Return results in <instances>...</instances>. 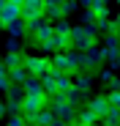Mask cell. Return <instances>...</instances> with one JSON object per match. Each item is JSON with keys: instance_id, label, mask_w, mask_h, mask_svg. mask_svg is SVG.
Segmentation results:
<instances>
[{"instance_id": "cell-7", "label": "cell", "mask_w": 120, "mask_h": 126, "mask_svg": "<svg viewBox=\"0 0 120 126\" xmlns=\"http://www.w3.org/2000/svg\"><path fill=\"white\" fill-rule=\"evenodd\" d=\"M47 104H49L47 96H25V99H22V110H19V112H22V118H33L36 112H41Z\"/></svg>"}, {"instance_id": "cell-24", "label": "cell", "mask_w": 120, "mask_h": 126, "mask_svg": "<svg viewBox=\"0 0 120 126\" xmlns=\"http://www.w3.org/2000/svg\"><path fill=\"white\" fill-rule=\"evenodd\" d=\"M44 25V19H30V22H25V33H38V28H41Z\"/></svg>"}, {"instance_id": "cell-15", "label": "cell", "mask_w": 120, "mask_h": 126, "mask_svg": "<svg viewBox=\"0 0 120 126\" xmlns=\"http://www.w3.org/2000/svg\"><path fill=\"white\" fill-rule=\"evenodd\" d=\"M3 30H6L11 38H22V36H25V22H22V19H16V22H8Z\"/></svg>"}, {"instance_id": "cell-34", "label": "cell", "mask_w": 120, "mask_h": 126, "mask_svg": "<svg viewBox=\"0 0 120 126\" xmlns=\"http://www.w3.org/2000/svg\"><path fill=\"white\" fill-rule=\"evenodd\" d=\"M8 3H14V6H22V0H8Z\"/></svg>"}, {"instance_id": "cell-22", "label": "cell", "mask_w": 120, "mask_h": 126, "mask_svg": "<svg viewBox=\"0 0 120 126\" xmlns=\"http://www.w3.org/2000/svg\"><path fill=\"white\" fill-rule=\"evenodd\" d=\"M44 16H49V19H63V6H44Z\"/></svg>"}, {"instance_id": "cell-27", "label": "cell", "mask_w": 120, "mask_h": 126, "mask_svg": "<svg viewBox=\"0 0 120 126\" xmlns=\"http://www.w3.org/2000/svg\"><path fill=\"white\" fill-rule=\"evenodd\" d=\"M93 22H96V16L85 8V11H82V25H85V28H93Z\"/></svg>"}, {"instance_id": "cell-3", "label": "cell", "mask_w": 120, "mask_h": 126, "mask_svg": "<svg viewBox=\"0 0 120 126\" xmlns=\"http://www.w3.org/2000/svg\"><path fill=\"white\" fill-rule=\"evenodd\" d=\"M55 28V36H52V49L55 52H63V49H68L71 47V25L66 22V19H60L57 25H52Z\"/></svg>"}, {"instance_id": "cell-29", "label": "cell", "mask_w": 120, "mask_h": 126, "mask_svg": "<svg viewBox=\"0 0 120 126\" xmlns=\"http://www.w3.org/2000/svg\"><path fill=\"white\" fill-rule=\"evenodd\" d=\"M107 101H109V107H117L120 110V91H115L112 96H107Z\"/></svg>"}, {"instance_id": "cell-12", "label": "cell", "mask_w": 120, "mask_h": 126, "mask_svg": "<svg viewBox=\"0 0 120 126\" xmlns=\"http://www.w3.org/2000/svg\"><path fill=\"white\" fill-rule=\"evenodd\" d=\"M22 91H25V96H44L41 79H38V77H27V79L22 82Z\"/></svg>"}, {"instance_id": "cell-4", "label": "cell", "mask_w": 120, "mask_h": 126, "mask_svg": "<svg viewBox=\"0 0 120 126\" xmlns=\"http://www.w3.org/2000/svg\"><path fill=\"white\" fill-rule=\"evenodd\" d=\"M49 101H52V104H49V110H52V115H55V118L66 121V123H68V121H74V115H76V112H74L71 104L66 101V96H63V93H55Z\"/></svg>"}, {"instance_id": "cell-28", "label": "cell", "mask_w": 120, "mask_h": 126, "mask_svg": "<svg viewBox=\"0 0 120 126\" xmlns=\"http://www.w3.org/2000/svg\"><path fill=\"white\" fill-rule=\"evenodd\" d=\"M8 126H25V118H22V112H14V115L8 118Z\"/></svg>"}, {"instance_id": "cell-37", "label": "cell", "mask_w": 120, "mask_h": 126, "mask_svg": "<svg viewBox=\"0 0 120 126\" xmlns=\"http://www.w3.org/2000/svg\"><path fill=\"white\" fill-rule=\"evenodd\" d=\"M0 30H3V22H0Z\"/></svg>"}, {"instance_id": "cell-30", "label": "cell", "mask_w": 120, "mask_h": 126, "mask_svg": "<svg viewBox=\"0 0 120 126\" xmlns=\"http://www.w3.org/2000/svg\"><path fill=\"white\" fill-rule=\"evenodd\" d=\"M8 52H19V38H8Z\"/></svg>"}, {"instance_id": "cell-16", "label": "cell", "mask_w": 120, "mask_h": 126, "mask_svg": "<svg viewBox=\"0 0 120 126\" xmlns=\"http://www.w3.org/2000/svg\"><path fill=\"white\" fill-rule=\"evenodd\" d=\"M27 77H30V74L25 71V66H19V69H11V71H8V82H11V85H22Z\"/></svg>"}, {"instance_id": "cell-39", "label": "cell", "mask_w": 120, "mask_h": 126, "mask_svg": "<svg viewBox=\"0 0 120 126\" xmlns=\"http://www.w3.org/2000/svg\"><path fill=\"white\" fill-rule=\"evenodd\" d=\"M68 126H76V123H68Z\"/></svg>"}, {"instance_id": "cell-9", "label": "cell", "mask_w": 120, "mask_h": 126, "mask_svg": "<svg viewBox=\"0 0 120 126\" xmlns=\"http://www.w3.org/2000/svg\"><path fill=\"white\" fill-rule=\"evenodd\" d=\"M55 74H57V69H49L44 77H38V79H41V91H44V96H47V99H52V96L57 93V85H55Z\"/></svg>"}, {"instance_id": "cell-32", "label": "cell", "mask_w": 120, "mask_h": 126, "mask_svg": "<svg viewBox=\"0 0 120 126\" xmlns=\"http://www.w3.org/2000/svg\"><path fill=\"white\" fill-rule=\"evenodd\" d=\"M49 126H68V123H66V121H60V118H55V121H52Z\"/></svg>"}, {"instance_id": "cell-18", "label": "cell", "mask_w": 120, "mask_h": 126, "mask_svg": "<svg viewBox=\"0 0 120 126\" xmlns=\"http://www.w3.org/2000/svg\"><path fill=\"white\" fill-rule=\"evenodd\" d=\"M52 36H55V28H52V25H49V22H44V25H41V28H38V33H36V36H33V38H36V41H38V44H44V41H49V38H52Z\"/></svg>"}, {"instance_id": "cell-19", "label": "cell", "mask_w": 120, "mask_h": 126, "mask_svg": "<svg viewBox=\"0 0 120 126\" xmlns=\"http://www.w3.org/2000/svg\"><path fill=\"white\" fill-rule=\"evenodd\" d=\"M22 60H25V58L19 55V52H8V55L3 58V66L11 71V69H19V66H22Z\"/></svg>"}, {"instance_id": "cell-31", "label": "cell", "mask_w": 120, "mask_h": 126, "mask_svg": "<svg viewBox=\"0 0 120 126\" xmlns=\"http://www.w3.org/2000/svg\"><path fill=\"white\" fill-rule=\"evenodd\" d=\"M44 6H63V0H44Z\"/></svg>"}, {"instance_id": "cell-11", "label": "cell", "mask_w": 120, "mask_h": 126, "mask_svg": "<svg viewBox=\"0 0 120 126\" xmlns=\"http://www.w3.org/2000/svg\"><path fill=\"white\" fill-rule=\"evenodd\" d=\"M16 19H19V6H14V3L6 0V6L0 8V22H3V28H6L8 22H16Z\"/></svg>"}, {"instance_id": "cell-2", "label": "cell", "mask_w": 120, "mask_h": 126, "mask_svg": "<svg viewBox=\"0 0 120 126\" xmlns=\"http://www.w3.org/2000/svg\"><path fill=\"white\" fill-rule=\"evenodd\" d=\"M71 47L76 52H85V49L96 47V30L93 28H85V25L71 28Z\"/></svg>"}, {"instance_id": "cell-20", "label": "cell", "mask_w": 120, "mask_h": 126, "mask_svg": "<svg viewBox=\"0 0 120 126\" xmlns=\"http://www.w3.org/2000/svg\"><path fill=\"white\" fill-rule=\"evenodd\" d=\"M71 77H74V79H71V82H74V88H79V91H87V88H90V82H93L90 74H71Z\"/></svg>"}, {"instance_id": "cell-13", "label": "cell", "mask_w": 120, "mask_h": 126, "mask_svg": "<svg viewBox=\"0 0 120 126\" xmlns=\"http://www.w3.org/2000/svg\"><path fill=\"white\" fill-rule=\"evenodd\" d=\"M107 6H109V0H90V3H87V11H90L93 16H107V14H109Z\"/></svg>"}, {"instance_id": "cell-5", "label": "cell", "mask_w": 120, "mask_h": 126, "mask_svg": "<svg viewBox=\"0 0 120 126\" xmlns=\"http://www.w3.org/2000/svg\"><path fill=\"white\" fill-rule=\"evenodd\" d=\"M19 19H22V22L44 19V0H22V6H19Z\"/></svg>"}, {"instance_id": "cell-14", "label": "cell", "mask_w": 120, "mask_h": 126, "mask_svg": "<svg viewBox=\"0 0 120 126\" xmlns=\"http://www.w3.org/2000/svg\"><path fill=\"white\" fill-rule=\"evenodd\" d=\"M55 85H57V93H66L74 82H71V74H66V71H57L55 74Z\"/></svg>"}, {"instance_id": "cell-36", "label": "cell", "mask_w": 120, "mask_h": 126, "mask_svg": "<svg viewBox=\"0 0 120 126\" xmlns=\"http://www.w3.org/2000/svg\"><path fill=\"white\" fill-rule=\"evenodd\" d=\"M76 126H90V123H76Z\"/></svg>"}, {"instance_id": "cell-23", "label": "cell", "mask_w": 120, "mask_h": 126, "mask_svg": "<svg viewBox=\"0 0 120 126\" xmlns=\"http://www.w3.org/2000/svg\"><path fill=\"white\" fill-rule=\"evenodd\" d=\"M96 115L90 112V110H82V112H79V118H76V123H90V126H96Z\"/></svg>"}, {"instance_id": "cell-26", "label": "cell", "mask_w": 120, "mask_h": 126, "mask_svg": "<svg viewBox=\"0 0 120 126\" xmlns=\"http://www.w3.org/2000/svg\"><path fill=\"white\" fill-rule=\"evenodd\" d=\"M76 6H79L76 0H63V16H68V14H74V11H76Z\"/></svg>"}, {"instance_id": "cell-8", "label": "cell", "mask_w": 120, "mask_h": 126, "mask_svg": "<svg viewBox=\"0 0 120 126\" xmlns=\"http://www.w3.org/2000/svg\"><path fill=\"white\" fill-rule=\"evenodd\" d=\"M107 55H104V49H96V47H90V49H85V55H79V69H93V66H98Z\"/></svg>"}, {"instance_id": "cell-1", "label": "cell", "mask_w": 120, "mask_h": 126, "mask_svg": "<svg viewBox=\"0 0 120 126\" xmlns=\"http://www.w3.org/2000/svg\"><path fill=\"white\" fill-rule=\"evenodd\" d=\"M49 63H52V69H57V71L76 74V71H79V52H68V49H63V52L52 55Z\"/></svg>"}, {"instance_id": "cell-6", "label": "cell", "mask_w": 120, "mask_h": 126, "mask_svg": "<svg viewBox=\"0 0 120 126\" xmlns=\"http://www.w3.org/2000/svg\"><path fill=\"white\" fill-rule=\"evenodd\" d=\"M22 66H25V71L30 74V77H44L49 69H52V63H49V58H25L22 60Z\"/></svg>"}, {"instance_id": "cell-35", "label": "cell", "mask_w": 120, "mask_h": 126, "mask_svg": "<svg viewBox=\"0 0 120 126\" xmlns=\"http://www.w3.org/2000/svg\"><path fill=\"white\" fill-rule=\"evenodd\" d=\"M3 6H6V0H0V8H3Z\"/></svg>"}, {"instance_id": "cell-33", "label": "cell", "mask_w": 120, "mask_h": 126, "mask_svg": "<svg viewBox=\"0 0 120 126\" xmlns=\"http://www.w3.org/2000/svg\"><path fill=\"white\" fill-rule=\"evenodd\" d=\"M6 112H8V110H6V104H3V101H0V115H6Z\"/></svg>"}, {"instance_id": "cell-17", "label": "cell", "mask_w": 120, "mask_h": 126, "mask_svg": "<svg viewBox=\"0 0 120 126\" xmlns=\"http://www.w3.org/2000/svg\"><path fill=\"white\" fill-rule=\"evenodd\" d=\"M101 121H104V126H120V110L117 107H109L101 115Z\"/></svg>"}, {"instance_id": "cell-38", "label": "cell", "mask_w": 120, "mask_h": 126, "mask_svg": "<svg viewBox=\"0 0 120 126\" xmlns=\"http://www.w3.org/2000/svg\"><path fill=\"white\" fill-rule=\"evenodd\" d=\"M115 3H117V6H120V0H115Z\"/></svg>"}, {"instance_id": "cell-10", "label": "cell", "mask_w": 120, "mask_h": 126, "mask_svg": "<svg viewBox=\"0 0 120 126\" xmlns=\"http://www.w3.org/2000/svg\"><path fill=\"white\" fill-rule=\"evenodd\" d=\"M87 110H90V112H93L98 121H101V115L109 110V101H107V96H93V99H90V104H87Z\"/></svg>"}, {"instance_id": "cell-25", "label": "cell", "mask_w": 120, "mask_h": 126, "mask_svg": "<svg viewBox=\"0 0 120 126\" xmlns=\"http://www.w3.org/2000/svg\"><path fill=\"white\" fill-rule=\"evenodd\" d=\"M8 85H11L8 82V69L0 63V91H8Z\"/></svg>"}, {"instance_id": "cell-21", "label": "cell", "mask_w": 120, "mask_h": 126, "mask_svg": "<svg viewBox=\"0 0 120 126\" xmlns=\"http://www.w3.org/2000/svg\"><path fill=\"white\" fill-rule=\"evenodd\" d=\"M101 79H104V85H109V91H120V79L112 74V71H101Z\"/></svg>"}, {"instance_id": "cell-40", "label": "cell", "mask_w": 120, "mask_h": 126, "mask_svg": "<svg viewBox=\"0 0 120 126\" xmlns=\"http://www.w3.org/2000/svg\"><path fill=\"white\" fill-rule=\"evenodd\" d=\"M117 38H120V30H117Z\"/></svg>"}]
</instances>
